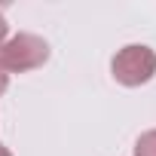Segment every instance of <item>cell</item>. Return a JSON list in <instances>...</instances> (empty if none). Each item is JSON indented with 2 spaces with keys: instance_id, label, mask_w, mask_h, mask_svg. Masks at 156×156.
I'll list each match as a JSON object with an SVG mask.
<instances>
[{
  "instance_id": "cell-5",
  "label": "cell",
  "mask_w": 156,
  "mask_h": 156,
  "mask_svg": "<svg viewBox=\"0 0 156 156\" xmlns=\"http://www.w3.org/2000/svg\"><path fill=\"white\" fill-rule=\"evenodd\" d=\"M6 89H9V73H6V67H3V64H0V95H3Z\"/></svg>"
},
{
  "instance_id": "cell-3",
  "label": "cell",
  "mask_w": 156,
  "mask_h": 156,
  "mask_svg": "<svg viewBox=\"0 0 156 156\" xmlns=\"http://www.w3.org/2000/svg\"><path fill=\"white\" fill-rule=\"evenodd\" d=\"M135 156H156V129H147L135 141Z\"/></svg>"
},
{
  "instance_id": "cell-1",
  "label": "cell",
  "mask_w": 156,
  "mask_h": 156,
  "mask_svg": "<svg viewBox=\"0 0 156 156\" xmlns=\"http://www.w3.org/2000/svg\"><path fill=\"white\" fill-rule=\"evenodd\" d=\"M110 73L113 80L126 89H138L147 86L156 76V49H150L147 43H129L122 46L113 61H110Z\"/></svg>"
},
{
  "instance_id": "cell-6",
  "label": "cell",
  "mask_w": 156,
  "mask_h": 156,
  "mask_svg": "<svg viewBox=\"0 0 156 156\" xmlns=\"http://www.w3.org/2000/svg\"><path fill=\"white\" fill-rule=\"evenodd\" d=\"M0 156H12V153H9V147H6V144H0Z\"/></svg>"
},
{
  "instance_id": "cell-4",
  "label": "cell",
  "mask_w": 156,
  "mask_h": 156,
  "mask_svg": "<svg viewBox=\"0 0 156 156\" xmlns=\"http://www.w3.org/2000/svg\"><path fill=\"white\" fill-rule=\"evenodd\" d=\"M6 40H9V25H6V16L0 12V46H3Z\"/></svg>"
},
{
  "instance_id": "cell-2",
  "label": "cell",
  "mask_w": 156,
  "mask_h": 156,
  "mask_svg": "<svg viewBox=\"0 0 156 156\" xmlns=\"http://www.w3.org/2000/svg\"><path fill=\"white\" fill-rule=\"evenodd\" d=\"M49 61V43L40 34H12L3 46H0V64L6 67V73H28L37 70Z\"/></svg>"
}]
</instances>
